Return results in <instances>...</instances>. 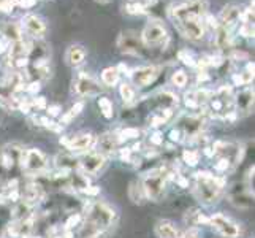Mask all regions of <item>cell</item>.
Segmentation results:
<instances>
[{
	"mask_svg": "<svg viewBox=\"0 0 255 238\" xmlns=\"http://www.w3.org/2000/svg\"><path fill=\"white\" fill-rule=\"evenodd\" d=\"M206 0H190L171 10V19L178 30L189 40H200L205 33Z\"/></svg>",
	"mask_w": 255,
	"mask_h": 238,
	"instance_id": "cell-1",
	"label": "cell"
},
{
	"mask_svg": "<svg viewBox=\"0 0 255 238\" xmlns=\"http://www.w3.org/2000/svg\"><path fill=\"white\" fill-rule=\"evenodd\" d=\"M225 181L219 176H214L209 172H197L195 173V188L193 192L200 202L205 205H213L221 199L224 192Z\"/></svg>",
	"mask_w": 255,
	"mask_h": 238,
	"instance_id": "cell-2",
	"label": "cell"
},
{
	"mask_svg": "<svg viewBox=\"0 0 255 238\" xmlns=\"http://www.w3.org/2000/svg\"><path fill=\"white\" fill-rule=\"evenodd\" d=\"M205 108L219 119H228L235 114V102L233 92L230 86L219 87L216 92H211L209 99L205 105Z\"/></svg>",
	"mask_w": 255,
	"mask_h": 238,
	"instance_id": "cell-3",
	"label": "cell"
},
{
	"mask_svg": "<svg viewBox=\"0 0 255 238\" xmlns=\"http://www.w3.org/2000/svg\"><path fill=\"white\" fill-rule=\"evenodd\" d=\"M170 176H171V172L166 169V167H159V169L149 170L143 176V181H141L146 199L152 202H159L166 191V183H168Z\"/></svg>",
	"mask_w": 255,
	"mask_h": 238,
	"instance_id": "cell-4",
	"label": "cell"
},
{
	"mask_svg": "<svg viewBox=\"0 0 255 238\" xmlns=\"http://www.w3.org/2000/svg\"><path fill=\"white\" fill-rule=\"evenodd\" d=\"M83 219L87 223L94 224L95 227L102 229V231L107 232L108 229L113 226L114 223V218H116V213H114V210L103 204V202H92V204H87L84 205L83 208Z\"/></svg>",
	"mask_w": 255,
	"mask_h": 238,
	"instance_id": "cell-5",
	"label": "cell"
},
{
	"mask_svg": "<svg viewBox=\"0 0 255 238\" xmlns=\"http://www.w3.org/2000/svg\"><path fill=\"white\" fill-rule=\"evenodd\" d=\"M170 40L168 30L160 21H149L141 35V41L146 48H165Z\"/></svg>",
	"mask_w": 255,
	"mask_h": 238,
	"instance_id": "cell-6",
	"label": "cell"
},
{
	"mask_svg": "<svg viewBox=\"0 0 255 238\" xmlns=\"http://www.w3.org/2000/svg\"><path fill=\"white\" fill-rule=\"evenodd\" d=\"M228 199L240 210H249L254 205V189L248 181H236L228 189Z\"/></svg>",
	"mask_w": 255,
	"mask_h": 238,
	"instance_id": "cell-7",
	"label": "cell"
},
{
	"mask_svg": "<svg viewBox=\"0 0 255 238\" xmlns=\"http://www.w3.org/2000/svg\"><path fill=\"white\" fill-rule=\"evenodd\" d=\"M21 167L29 175H43L48 169V159L37 148L24 149L21 157Z\"/></svg>",
	"mask_w": 255,
	"mask_h": 238,
	"instance_id": "cell-8",
	"label": "cell"
},
{
	"mask_svg": "<svg viewBox=\"0 0 255 238\" xmlns=\"http://www.w3.org/2000/svg\"><path fill=\"white\" fill-rule=\"evenodd\" d=\"M22 153H24V148L17 143L3 146L2 151H0V175L14 170L16 167H21Z\"/></svg>",
	"mask_w": 255,
	"mask_h": 238,
	"instance_id": "cell-9",
	"label": "cell"
},
{
	"mask_svg": "<svg viewBox=\"0 0 255 238\" xmlns=\"http://www.w3.org/2000/svg\"><path fill=\"white\" fill-rule=\"evenodd\" d=\"M176 129L181 130L184 138H197L198 135L203 134L205 129V119L197 114H189V116H182L176 122Z\"/></svg>",
	"mask_w": 255,
	"mask_h": 238,
	"instance_id": "cell-10",
	"label": "cell"
},
{
	"mask_svg": "<svg viewBox=\"0 0 255 238\" xmlns=\"http://www.w3.org/2000/svg\"><path fill=\"white\" fill-rule=\"evenodd\" d=\"M208 224L213 226L216 231L225 238H238L241 234L238 224H235L230 218H227L221 213H216L211 218H208Z\"/></svg>",
	"mask_w": 255,
	"mask_h": 238,
	"instance_id": "cell-11",
	"label": "cell"
},
{
	"mask_svg": "<svg viewBox=\"0 0 255 238\" xmlns=\"http://www.w3.org/2000/svg\"><path fill=\"white\" fill-rule=\"evenodd\" d=\"M73 89L80 97H91V95L99 94L102 91V87L89 73L80 72L73 81Z\"/></svg>",
	"mask_w": 255,
	"mask_h": 238,
	"instance_id": "cell-12",
	"label": "cell"
},
{
	"mask_svg": "<svg viewBox=\"0 0 255 238\" xmlns=\"http://www.w3.org/2000/svg\"><path fill=\"white\" fill-rule=\"evenodd\" d=\"M60 143L72 153H81V151H89L95 145V137L92 134H78L68 138H60Z\"/></svg>",
	"mask_w": 255,
	"mask_h": 238,
	"instance_id": "cell-13",
	"label": "cell"
},
{
	"mask_svg": "<svg viewBox=\"0 0 255 238\" xmlns=\"http://www.w3.org/2000/svg\"><path fill=\"white\" fill-rule=\"evenodd\" d=\"M118 46L122 52H127V54H143L144 45L141 38L136 37L135 32H124L118 40Z\"/></svg>",
	"mask_w": 255,
	"mask_h": 238,
	"instance_id": "cell-14",
	"label": "cell"
},
{
	"mask_svg": "<svg viewBox=\"0 0 255 238\" xmlns=\"http://www.w3.org/2000/svg\"><path fill=\"white\" fill-rule=\"evenodd\" d=\"M105 164H107V157L100 153H87L80 159V169L84 175H97Z\"/></svg>",
	"mask_w": 255,
	"mask_h": 238,
	"instance_id": "cell-15",
	"label": "cell"
},
{
	"mask_svg": "<svg viewBox=\"0 0 255 238\" xmlns=\"http://www.w3.org/2000/svg\"><path fill=\"white\" fill-rule=\"evenodd\" d=\"M119 143L121 138L118 134H111V132H107V134L100 135L95 140V146H97V153H100L102 156H111L116 154L119 151Z\"/></svg>",
	"mask_w": 255,
	"mask_h": 238,
	"instance_id": "cell-16",
	"label": "cell"
},
{
	"mask_svg": "<svg viewBox=\"0 0 255 238\" xmlns=\"http://www.w3.org/2000/svg\"><path fill=\"white\" fill-rule=\"evenodd\" d=\"M241 19V10H240V6H236V5H228L225 6L221 16H219V25L224 29H227L228 32H232L236 25H238Z\"/></svg>",
	"mask_w": 255,
	"mask_h": 238,
	"instance_id": "cell-17",
	"label": "cell"
},
{
	"mask_svg": "<svg viewBox=\"0 0 255 238\" xmlns=\"http://www.w3.org/2000/svg\"><path fill=\"white\" fill-rule=\"evenodd\" d=\"M157 76H159V68L149 65V67H141L135 70V72L131 73V81L138 87H146L151 83H154Z\"/></svg>",
	"mask_w": 255,
	"mask_h": 238,
	"instance_id": "cell-18",
	"label": "cell"
},
{
	"mask_svg": "<svg viewBox=\"0 0 255 238\" xmlns=\"http://www.w3.org/2000/svg\"><path fill=\"white\" fill-rule=\"evenodd\" d=\"M235 102V111H238L241 114H249L254 110V89L246 87V89L240 91L233 97Z\"/></svg>",
	"mask_w": 255,
	"mask_h": 238,
	"instance_id": "cell-19",
	"label": "cell"
},
{
	"mask_svg": "<svg viewBox=\"0 0 255 238\" xmlns=\"http://www.w3.org/2000/svg\"><path fill=\"white\" fill-rule=\"evenodd\" d=\"M22 27L32 37H41L46 32V24L37 14H27L22 19Z\"/></svg>",
	"mask_w": 255,
	"mask_h": 238,
	"instance_id": "cell-20",
	"label": "cell"
},
{
	"mask_svg": "<svg viewBox=\"0 0 255 238\" xmlns=\"http://www.w3.org/2000/svg\"><path fill=\"white\" fill-rule=\"evenodd\" d=\"M211 92H208L206 89H195L190 91L184 95V103H186L187 108H200L205 107L208 99H209Z\"/></svg>",
	"mask_w": 255,
	"mask_h": 238,
	"instance_id": "cell-21",
	"label": "cell"
},
{
	"mask_svg": "<svg viewBox=\"0 0 255 238\" xmlns=\"http://www.w3.org/2000/svg\"><path fill=\"white\" fill-rule=\"evenodd\" d=\"M56 167L60 172H75L80 169V159H76L72 154H67V153H60L56 156L54 159Z\"/></svg>",
	"mask_w": 255,
	"mask_h": 238,
	"instance_id": "cell-22",
	"label": "cell"
},
{
	"mask_svg": "<svg viewBox=\"0 0 255 238\" xmlns=\"http://www.w3.org/2000/svg\"><path fill=\"white\" fill-rule=\"evenodd\" d=\"M84 59H86V49L81 45H72L67 49L65 60L70 67H80L81 64H84Z\"/></svg>",
	"mask_w": 255,
	"mask_h": 238,
	"instance_id": "cell-23",
	"label": "cell"
},
{
	"mask_svg": "<svg viewBox=\"0 0 255 238\" xmlns=\"http://www.w3.org/2000/svg\"><path fill=\"white\" fill-rule=\"evenodd\" d=\"M87 186H89V178H87L83 172H80V170L68 172V188L84 192V189Z\"/></svg>",
	"mask_w": 255,
	"mask_h": 238,
	"instance_id": "cell-24",
	"label": "cell"
},
{
	"mask_svg": "<svg viewBox=\"0 0 255 238\" xmlns=\"http://www.w3.org/2000/svg\"><path fill=\"white\" fill-rule=\"evenodd\" d=\"M214 41H216V46H217L219 49H232V45H233L232 32H228L227 29L221 27V25L217 24Z\"/></svg>",
	"mask_w": 255,
	"mask_h": 238,
	"instance_id": "cell-25",
	"label": "cell"
},
{
	"mask_svg": "<svg viewBox=\"0 0 255 238\" xmlns=\"http://www.w3.org/2000/svg\"><path fill=\"white\" fill-rule=\"evenodd\" d=\"M155 234L159 238H179V232L170 221H159L155 224Z\"/></svg>",
	"mask_w": 255,
	"mask_h": 238,
	"instance_id": "cell-26",
	"label": "cell"
},
{
	"mask_svg": "<svg viewBox=\"0 0 255 238\" xmlns=\"http://www.w3.org/2000/svg\"><path fill=\"white\" fill-rule=\"evenodd\" d=\"M105 234V231L95 227L94 224L87 223L83 219V223L80 224V229H78V238H102Z\"/></svg>",
	"mask_w": 255,
	"mask_h": 238,
	"instance_id": "cell-27",
	"label": "cell"
},
{
	"mask_svg": "<svg viewBox=\"0 0 255 238\" xmlns=\"http://www.w3.org/2000/svg\"><path fill=\"white\" fill-rule=\"evenodd\" d=\"M3 38L8 41V43H14V41H19L22 40V33H21V29L17 24H13V22H6L3 25Z\"/></svg>",
	"mask_w": 255,
	"mask_h": 238,
	"instance_id": "cell-28",
	"label": "cell"
},
{
	"mask_svg": "<svg viewBox=\"0 0 255 238\" xmlns=\"http://www.w3.org/2000/svg\"><path fill=\"white\" fill-rule=\"evenodd\" d=\"M128 197H130L131 202H133V204H143L144 199H146V196H144V191H143L141 183H138V181L130 183Z\"/></svg>",
	"mask_w": 255,
	"mask_h": 238,
	"instance_id": "cell-29",
	"label": "cell"
},
{
	"mask_svg": "<svg viewBox=\"0 0 255 238\" xmlns=\"http://www.w3.org/2000/svg\"><path fill=\"white\" fill-rule=\"evenodd\" d=\"M254 79V64L249 62L248 64V70H244V72H241L240 75H233V81L236 86H246L252 83Z\"/></svg>",
	"mask_w": 255,
	"mask_h": 238,
	"instance_id": "cell-30",
	"label": "cell"
},
{
	"mask_svg": "<svg viewBox=\"0 0 255 238\" xmlns=\"http://www.w3.org/2000/svg\"><path fill=\"white\" fill-rule=\"evenodd\" d=\"M10 223H11V208H8L5 204H0V237L6 232Z\"/></svg>",
	"mask_w": 255,
	"mask_h": 238,
	"instance_id": "cell-31",
	"label": "cell"
},
{
	"mask_svg": "<svg viewBox=\"0 0 255 238\" xmlns=\"http://www.w3.org/2000/svg\"><path fill=\"white\" fill-rule=\"evenodd\" d=\"M102 81L107 86H116L119 81V70L116 67H108L102 72Z\"/></svg>",
	"mask_w": 255,
	"mask_h": 238,
	"instance_id": "cell-32",
	"label": "cell"
},
{
	"mask_svg": "<svg viewBox=\"0 0 255 238\" xmlns=\"http://www.w3.org/2000/svg\"><path fill=\"white\" fill-rule=\"evenodd\" d=\"M83 108H84V103L83 102H76L72 108H70V111L68 113H65L64 116H62V119H60V126H65V124H68L70 121L72 119H75L78 114H80L81 111H83Z\"/></svg>",
	"mask_w": 255,
	"mask_h": 238,
	"instance_id": "cell-33",
	"label": "cell"
},
{
	"mask_svg": "<svg viewBox=\"0 0 255 238\" xmlns=\"http://www.w3.org/2000/svg\"><path fill=\"white\" fill-rule=\"evenodd\" d=\"M97 103H99V108H100L103 116L107 119H111L113 114H114V110H113V102L108 99V97H100Z\"/></svg>",
	"mask_w": 255,
	"mask_h": 238,
	"instance_id": "cell-34",
	"label": "cell"
},
{
	"mask_svg": "<svg viewBox=\"0 0 255 238\" xmlns=\"http://www.w3.org/2000/svg\"><path fill=\"white\" fill-rule=\"evenodd\" d=\"M119 94H121L122 100H124L126 103H131L135 100V89H133V86L128 84V83H122L121 84Z\"/></svg>",
	"mask_w": 255,
	"mask_h": 238,
	"instance_id": "cell-35",
	"label": "cell"
},
{
	"mask_svg": "<svg viewBox=\"0 0 255 238\" xmlns=\"http://www.w3.org/2000/svg\"><path fill=\"white\" fill-rule=\"evenodd\" d=\"M187 81H189V76L184 70H176L171 75V84L176 87H186Z\"/></svg>",
	"mask_w": 255,
	"mask_h": 238,
	"instance_id": "cell-36",
	"label": "cell"
},
{
	"mask_svg": "<svg viewBox=\"0 0 255 238\" xmlns=\"http://www.w3.org/2000/svg\"><path fill=\"white\" fill-rule=\"evenodd\" d=\"M182 161L190 167L197 165L200 162V151H197V149H186L182 153Z\"/></svg>",
	"mask_w": 255,
	"mask_h": 238,
	"instance_id": "cell-37",
	"label": "cell"
},
{
	"mask_svg": "<svg viewBox=\"0 0 255 238\" xmlns=\"http://www.w3.org/2000/svg\"><path fill=\"white\" fill-rule=\"evenodd\" d=\"M187 219L192 226H200V224H208V218H205L198 211H192V213L187 215Z\"/></svg>",
	"mask_w": 255,
	"mask_h": 238,
	"instance_id": "cell-38",
	"label": "cell"
},
{
	"mask_svg": "<svg viewBox=\"0 0 255 238\" xmlns=\"http://www.w3.org/2000/svg\"><path fill=\"white\" fill-rule=\"evenodd\" d=\"M38 121L41 122V126H43V127H46V129H49V130H52V132H60V130H62V126H60V124H56L54 121L49 119V118H46V116L40 118Z\"/></svg>",
	"mask_w": 255,
	"mask_h": 238,
	"instance_id": "cell-39",
	"label": "cell"
},
{
	"mask_svg": "<svg viewBox=\"0 0 255 238\" xmlns=\"http://www.w3.org/2000/svg\"><path fill=\"white\" fill-rule=\"evenodd\" d=\"M126 11L131 13V14H138V13H144L146 11V5L141 2H133V3H128L126 6Z\"/></svg>",
	"mask_w": 255,
	"mask_h": 238,
	"instance_id": "cell-40",
	"label": "cell"
},
{
	"mask_svg": "<svg viewBox=\"0 0 255 238\" xmlns=\"http://www.w3.org/2000/svg\"><path fill=\"white\" fill-rule=\"evenodd\" d=\"M214 169H216L217 172H227V170H230V169H232V164H230V161H227V159L219 157V159H217V162H216V165H214Z\"/></svg>",
	"mask_w": 255,
	"mask_h": 238,
	"instance_id": "cell-41",
	"label": "cell"
},
{
	"mask_svg": "<svg viewBox=\"0 0 255 238\" xmlns=\"http://www.w3.org/2000/svg\"><path fill=\"white\" fill-rule=\"evenodd\" d=\"M179 59H181L186 65H190V67L197 65V62L193 60L192 54H190V52H187V51H181V52H179Z\"/></svg>",
	"mask_w": 255,
	"mask_h": 238,
	"instance_id": "cell-42",
	"label": "cell"
},
{
	"mask_svg": "<svg viewBox=\"0 0 255 238\" xmlns=\"http://www.w3.org/2000/svg\"><path fill=\"white\" fill-rule=\"evenodd\" d=\"M121 137H126V138H138L139 137V130L138 129H126V130H122L121 132Z\"/></svg>",
	"mask_w": 255,
	"mask_h": 238,
	"instance_id": "cell-43",
	"label": "cell"
},
{
	"mask_svg": "<svg viewBox=\"0 0 255 238\" xmlns=\"http://www.w3.org/2000/svg\"><path fill=\"white\" fill-rule=\"evenodd\" d=\"M151 143L154 145V146H160L162 143H163V137H162V134H159V132H155L154 135H151Z\"/></svg>",
	"mask_w": 255,
	"mask_h": 238,
	"instance_id": "cell-44",
	"label": "cell"
},
{
	"mask_svg": "<svg viewBox=\"0 0 255 238\" xmlns=\"http://www.w3.org/2000/svg\"><path fill=\"white\" fill-rule=\"evenodd\" d=\"M30 105H33V107L43 110V108H46V100H45V97H38V99H35Z\"/></svg>",
	"mask_w": 255,
	"mask_h": 238,
	"instance_id": "cell-45",
	"label": "cell"
},
{
	"mask_svg": "<svg viewBox=\"0 0 255 238\" xmlns=\"http://www.w3.org/2000/svg\"><path fill=\"white\" fill-rule=\"evenodd\" d=\"M84 194H86V196L94 197V196H97V194H100V188L99 186H87L84 189Z\"/></svg>",
	"mask_w": 255,
	"mask_h": 238,
	"instance_id": "cell-46",
	"label": "cell"
},
{
	"mask_svg": "<svg viewBox=\"0 0 255 238\" xmlns=\"http://www.w3.org/2000/svg\"><path fill=\"white\" fill-rule=\"evenodd\" d=\"M59 113H60V107H59V105H52V107H48V114H49V116L56 118Z\"/></svg>",
	"mask_w": 255,
	"mask_h": 238,
	"instance_id": "cell-47",
	"label": "cell"
},
{
	"mask_svg": "<svg viewBox=\"0 0 255 238\" xmlns=\"http://www.w3.org/2000/svg\"><path fill=\"white\" fill-rule=\"evenodd\" d=\"M6 49H8V41L5 38H2V40H0V54L5 52Z\"/></svg>",
	"mask_w": 255,
	"mask_h": 238,
	"instance_id": "cell-48",
	"label": "cell"
},
{
	"mask_svg": "<svg viewBox=\"0 0 255 238\" xmlns=\"http://www.w3.org/2000/svg\"><path fill=\"white\" fill-rule=\"evenodd\" d=\"M179 238H198V232H195V231H190V232H187L184 237H179Z\"/></svg>",
	"mask_w": 255,
	"mask_h": 238,
	"instance_id": "cell-49",
	"label": "cell"
},
{
	"mask_svg": "<svg viewBox=\"0 0 255 238\" xmlns=\"http://www.w3.org/2000/svg\"><path fill=\"white\" fill-rule=\"evenodd\" d=\"M99 2H102V3H105V2H108V0H99Z\"/></svg>",
	"mask_w": 255,
	"mask_h": 238,
	"instance_id": "cell-50",
	"label": "cell"
}]
</instances>
